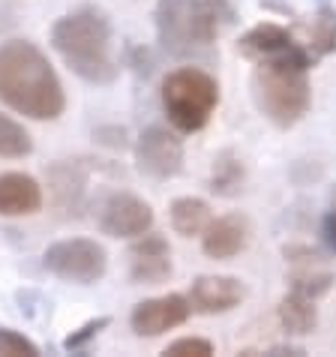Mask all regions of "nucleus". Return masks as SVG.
<instances>
[{"instance_id": "nucleus-20", "label": "nucleus", "mask_w": 336, "mask_h": 357, "mask_svg": "<svg viewBox=\"0 0 336 357\" xmlns=\"http://www.w3.org/2000/svg\"><path fill=\"white\" fill-rule=\"evenodd\" d=\"M289 282H291V291L319 301V297H324V294L333 289V273L330 271H315L312 264H306L303 271H294L291 273Z\"/></svg>"}, {"instance_id": "nucleus-19", "label": "nucleus", "mask_w": 336, "mask_h": 357, "mask_svg": "<svg viewBox=\"0 0 336 357\" xmlns=\"http://www.w3.org/2000/svg\"><path fill=\"white\" fill-rule=\"evenodd\" d=\"M33 153V138L18 121L0 114V156L3 160H24Z\"/></svg>"}, {"instance_id": "nucleus-14", "label": "nucleus", "mask_w": 336, "mask_h": 357, "mask_svg": "<svg viewBox=\"0 0 336 357\" xmlns=\"http://www.w3.org/2000/svg\"><path fill=\"white\" fill-rule=\"evenodd\" d=\"M43 211V186L24 172L0 174V216H33Z\"/></svg>"}, {"instance_id": "nucleus-21", "label": "nucleus", "mask_w": 336, "mask_h": 357, "mask_svg": "<svg viewBox=\"0 0 336 357\" xmlns=\"http://www.w3.org/2000/svg\"><path fill=\"white\" fill-rule=\"evenodd\" d=\"M43 349L13 327H0V357H39Z\"/></svg>"}, {"instance_id": "nucleus-28", "label": "nucleus", "mask_w": 336, "mask_h": 357, "mask_svg": "<svg viewBox=\"0 0 336 357\" xmlns=\"http://www.w3.org/2000/svg\"><path fill=\"white\" fill-rule=\"evenodd\" d=\"M330 211L336 213V186H333V190H330Z\"/></svg>"}, {"instance_id": "nucleus-22", "label": "nucleus", "mask_w": 336, "mask_h": 357, "mask_svg": "<svg viewBox=\"0 0 336 357\" xmlns=\"http://www.w3.org/2000/svg\"><path fill=\"white\" fill-rule=\"evenodd\" d=\"M108 324H112V319H108V315H100V319L84 321L82 327H78V331H72V333H69L66 340H63V349H66V351H84L87 342H93Z\"/></svg>"}, {"instance_id": "nucleus-3", "label": "nucleus", "mask_w": 336, "mask_h": 357, "mask_svg": "<svg viewBox=\"0 0 336 357\" xmlns=\"http://www.w3.org/2000/svg\"><path fill=\"white\" fill-rule=\"evenodd\" d=\"M234 22V0H156V36L174 57L204 54Z\"/></svg>"}, {"instance_id": "nucleus-15", "label": "nucleus", "mask_w": 336, "mask_h": 357, "mask_svg": "<svg viewBox=\"0 0 336 357\" xmlns=\"http://www.w3.org/2000/svg\"><path fill=\"white\" fill-rule=\"evenodd\" d=\"M276 315H280V324L285 333L291 336H306L315 331L319 324V310H315L312 297H303L298 291H289L276 306Z\"/></svg>"}, {"instance_id": "nucleus-2", "label": "nucleus", "mask_w": 336, "mask_h": 357, "mask_svg": "<svg viewBox=\"0 0 336 357\" xmlns=\"http://www.w3.org/2000/svg\"><path fill=\"white\" fill-rule=\"evenodd\" d=\"M112 22L96 6H82L52 24V48L78 78L91 84H112L121 75L112 54Z\"/></svg>"}, {"instance_id": "nucleus-5", "label": "nucleus", "mask_w": 336, "mask_h": 357, "mask_svg": "<svg viewBox=\"0 0 336 357\" xmlns=\"http://www.w3.org/2000/svg\"><path fill=\"white\" fill-rule=\"evenodd\" d=\"M162 112L177 132H199L220 105V84L201 66H181L162 78Z\"/></svg>"}, {"instance_id": "nucleus-17", "label": "nucleus", "mask_w": 336, "mask_h": 357, "mask_svg": "<svg viewBox=\"0 0 336 357\" xmlns=\"http://www.w3.org/2000/svg\"><path fill=\"white\" fill-rule=\"evenodd\" d=\"M243 183H246L243 160L234 151H222L213 160V168H211V183H207L211 192L220 195V198H234V195L243 192Z\"/></svg>"}, {"instance_id": "nucleus-11", "label": "nucleus", "mask_w": 336, "mask_h": 357, "mask_svg": "<svg viewBox=\"0 0 336 357\" xmlns=\"http://www.w3.org/2000/svg\"><path fill=\"white\" fill-rule=\"evenodd\" d=\"M252 241V225L243 213H229L220 220H211V225L201 231V250L213 261H229L240 255Z\"/></svg>"}, {"instance_id": "nucleus-23", "label": "nucleus", "mask_w": 336, "mask_h": 357, "mask_svg": "<svg viewBox=\"0 0 336 357\" xmlns=\"http://www.w3.org/2000/svg\"><path fill=\"white\" fill-rule=\"evenodd\" d=\"M312 48L321 54L336 52V13H324L315 18V27H312Z\"/></svg>"}, {"instance_id": "nucleus-16", "label": "nucleus", "mask_w": 336, "mask_h": 357, "mask_svg": "<svg viewBox=\"0 0 336 357\" xmlns=\"http://www.w3.org/2000/svg\"><path fill=\"white\" fill-rule=\"evenodd\" d=\"M168 220H171V228L181 237H195L201 234L207 225H211V207L201 198H192V195H183V198H174L171 207H168Z\"/></svg>"}, {"instance_id": "nucleus-9", "label": "nucleus", "mask_w": 336, "mask_h": 357, "mask_svg": "<svg viewBox=\"0 0 336 357\" xmlns=\"http://www.w3.org/2000/svg\"><path fill=\"white\" fill-rule=\"evenodd\" d=\"M192 315V303L190 297L183 294H165V297H151V301L135 303V310L130 315L132 333L144 336V340H153V336H162L174 327H181L190 321Z\"/></svg>"}, {"instance_id": "nucleus-18", "label": "nucleus", "mask_w": 336, "mask_h": 357, "mask_svg": "<svg viewBox=\"0 0 336 357\" xmlns=\"http://www.w3.org/2000/svg\"><path fill=\"white\" fill-rule=\"evenodd\" d=\"M52 183H54V195L57 204L66 211H78L82 207V195H84V174L78 172V165L72 162H61L52 168Z\"/></svg>"}, {"instance_id": "nucleus-1", "label": "nucleus", "mask_w": 336, "mask_h": 357, "mask_svg": "<svg viewBox=\"0 0 336 357\" xmlns=\"http://www.w3.org/2000/svg\"><path fill=\"white\" fill-rule=\"evenodd\" d=\"M0 102L31 121H57L66 112L61 78L31 39L0 43Z\"/></svg>"}, {"instance_id": "nucleus-27", "label": "nucleus", "mask_w": 336, "mask_h": 357, "mask_svg": "<svg viewBox=\"0 0 336 357\" xmlns=\"http://www.w3.org/2000/svg\"><path fill=\"white\" fill-rule=\"evenodd\" d=\"M268 354H270V357H280V354H294V357H303L306 351H303V349H294V345H276V349H270Z\"/></svg>"}, {"instance_id": "nucleus-8", "label": "nucleus", "mask_w": 336, "mask_h": 357, "mask_svg": "<svg viewBox=\"0 0 336 357\" xmlns=\"http://www.w3.org/2000/svg\"><path fill=\"white\" fill-rule=\"evenodd\" d=\"M100 231L117 241H132L153 228V207L132 192H108L96 211Z\"/></svg>"}, {"instance_id": "nucleus-25", "label": "nucleus", "mask_w": 336, "mask_h": 357, "mask_svg": "<svg viewBox=\"0 0 336 357\" xmlns=\"http://www.w3.org/2000/svg\"><path fill=\"white\" fill-rule=\"evenodd\" d=\"M93 138L100 144H108V147H126V130L123 126H100V130H93Z\"/></svg>"}, {"instance_id": "nucleus-12", "label": "nucleus", "mask_w": 336, "mask_h": 357, "mask_svg": "<svg viewBox=\"0 0 336 357\" xmlns=\"http://www.w3.org/2000/svg\"><path fill=\"white\" fill-rule=\"evenodd\" d=\"M237 52L243 57H250L252 63L259 61H276V57H291V54H300L303 45L294 43V36L285 31V27L273 24V22H264L252 31H246L237 43Z\"/></svg>"}, {"instance_id": "nucleus-13", "label": "nucleus", "mask_w": 336, "mask_h": 357, "mask_svg": "<svg viewBox=\"0 0 336 357\" xmlns=\"http://www.w3.org/2000/svg\"><path fill=\"white\" fill-rule=\"evenodd\" d=\"M243 285L234 276H199L190 285V303L195 312L201 315H220L234 310L237 303L243 301Z\"/></svg>"}, {"instance_id": "nucleus-10", "label": "nucleus", "mask_w": 336, "mask_h": 357, "mask_svg": "<svg viewBox=\"0 0 336 357\" xmlns=\"http://www.w3.org/2000/svg\"><path fill=\"white\" fill-rule=\"evenodd\" d=\"M174 273L171 264V246L162 234L144 231L135 237L130 250V280L135 285H160Z\"/></svg>"}, {"instance_id": "nucleus-24", "label": "nucleus", "mask_w": 336, "mask_h": 357, "mask_svg": "<svg viewBox=\"0 0 336 357\" xmlns=\"http://www.w3.org/2000/svg\"><path fill=\"white\" fill-rule=\"evenodd\" d=\"M162 354H168V357H211L213 342L201 340V336H183V340H174Z\"/></svg>"}, {"instance_id": "nucleus-6", "label": "nucleus", "mask_w": 336, "mask_h": 357, "mask_svg": "<svg viewBox=\"0 0 336 357\" xmlns=\"http://www.w3.org/2000/svg\"><path fill=\"white\" fill-rule=\"evenodd\" d=\"M43 267L63 282L93 285L108 271V252L91 237H69V241L52 243L43 252Z\"/></svg>"}, {"instance_id": "nucleus-4", "label": "nucleus", "mask_w": 336, "mask_h": 357, "mask_svg": "<svg viewBox=\"0 0 336 357\" xmlns=\"http://www.w3.org/2000/svg\"><path fill=\"white\" fill-rule=\"evenodd\" d=\"M310 52L276 57V61H259L252 69V99L259 112L268 117L276 130H291L298 126L312 105V87H310Z\"/></svg>"}, {"instance_id": "nucleus-26", "label": "nucleus", "mask_w": 336, "mask_h": 357, "mask_svg": "<svg viewBox=\"0 0 336 357\" xmlns=\"http://www.w3.org/2000/svg\"><path fill=\"white\" fill-rule=\"evenodd\" d=\"M321 243L330 255H336V213L333 211H328L321 220Z\"/></svg>"}, {"instance_id": "nucleus-7", "label": "nucleus", "mask_w": 336, "mask_h": 357, "mask_svg": "<svg viewBox=\"0 0 336 357\" xmlns=\"http://www.w3.org/2000/svg\"><path fill=\"white\" fill-rule=\"evenodd\" d=\"M135 165L144 177L171 181L183 172V142L168 126H147L135 142Z\"/></svg>"}]
</instances>
